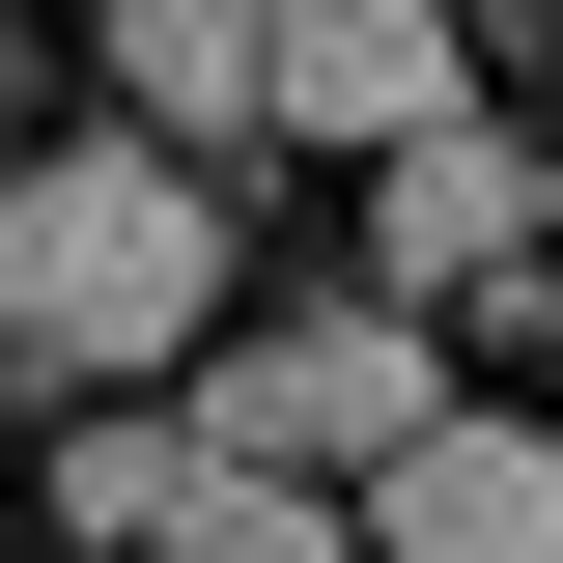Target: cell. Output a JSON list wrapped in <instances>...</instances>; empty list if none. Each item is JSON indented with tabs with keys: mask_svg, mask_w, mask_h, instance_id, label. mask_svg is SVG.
Listing matches in <instances>:
<instances>
[{
	"mask_svg": "<svg viewBox=\"0 0 563 563\" xmlns=\"http://www.w3.org/2000/svg\"><path fill=\"white\" fill-rule=\"evenodd\" d=\"M198 479H225V422H198V395L57 422V536H85V563H169V536H198Z\"/></svg>",
	"mask_w": 563,
	"mask_h": 563,
	"instance_id": "cell-7",
	"label": "cell"
},
{
	"mask_svg": "<svg viewBox=\"0 0 563 563\" xmlns=\"http://www.w3.org/2000/svg\"><path fill=\"white\" fill-rule=\"evenodd\" d=\"M536 225H563V141H507V113L395 141V169H366V310H451V282H536Z\"/></svg>",
	"mask_w": 563,
	"mask_h": 563,
	"instance_id": "cell-3",
	"label": "cell"
},
{
	"mask_svg": "<svg viewBox=\"0 0 563 563\" xmlns=\"http://www.w3.org/2000/svg\"><path fill=\"white\" fill-rule=\"evenodd\" d=\"M113 141H169V169H254L282 141V0H113Z\"/></svg>",
	"mask_w": 563,
	"mask_h": 563,
	"instance_id": "cell-4",
	"label": "cell"
},
{
	"mask_svg": "<svg viewBox=\"0 0 563 563\" xmlns=\"http://www.w3.org/2000/svg\"><path fill=\"white\" fill-rule=\"evenodd\" d=\"M479 113V29H422V0H282V141H451Z\"/></svg>",
	"mask_w": 563,
	"mask_h": 563,
	"instance_id": "cell-5",
	"label": "cell"
},
{
	"mask_svg": "<svg viewBox=\"0 0 563 563\" xmlns=\"http://www.w3.org/2000/svg\"><path fill=\"white\" fill-rule=\"evenodd\" d=\"M0 57H29V29H0Z\"/></svg>",
	"mask_w": 563,
	"mask_h": 563,
	"instance_id": "cell-9",
	"label": "cell"
},
{
	"mask_svg": "<svg viewBox=\"0 0 563 563\" xmlns=\"http://www.w3.org/2000/svg\"><path fill=\"white\" fill-rule=\"evenodd\" d=\"M169 563H366V507H339V479H254V451H225V479H198V536H169Z\"/></svg>",
	"mask_w": 563,
	"mask_h": 563,
	"instance_id": "cell-8",
	"label": "cell"
},
{
	"mask_svg": "<svg viewBox=\"0 0 563 563\" xmlns=\"http://www.w3.org/2000/svg\"><path fill=\"white\" fill-rule=\"evenodd\" d=\"M366 563H563V422L479 395L451 451H395V479H366Z\"/></svg>",
	"mask_w": 563,
	"mask_h": 563,
	"instance_id": "cell-6",
	"label": "cell"
},
{
	"mask_svg": "<svg viewBox=\"0 0 563 563\" xmlns=\"http://www.w3.org/2000/svg\"><path fill=\"white\" fill-rule=\"evenodd\" d=\"M198 422L254 451V479H339V507H366L395 451H451L479 395H451V339H422V310H254V339L198 366Z\"/></svg>",
	"mask_w": 563,
	"mask_h": 563,
	"instance_id": "cell-2",
	"label": "cell"
},
{
	"mask_svg": "<svg viewBox=\"0 0 563 563\" xmlns=\"http://www.w3.org/2000/svg\"><path fill=\"white\" fill-rule=\"evenodd\" d=\"M225 339V198L169 169V141H29L0 169V366L29 395H85V422H141V366H198Z\"/></svg>",
	"mask_w": 563,
	"mask_h": 563,
	"instance_id": "cell-1",
	"label": "cell"
}]
</instances>
